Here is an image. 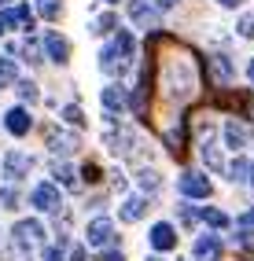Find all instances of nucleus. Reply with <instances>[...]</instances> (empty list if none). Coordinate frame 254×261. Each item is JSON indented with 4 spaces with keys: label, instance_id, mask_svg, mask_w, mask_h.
<instances>
[{
    "label": "nucleus",
    "instance_id": "nucleus-1",
    "mask_svg": "<svg viewBox=\"0 0 254 261\" xmlns=\"http://www.w3.org/2000/svg\"><path fill=\"white\" fill-rule=\"evenodd\" d=\"M162 89L169 99H188L199 89V66L188 51H177V56H166L162 63Z\"/></svg>",
    "mask_w": 254,
    "mask_h": 261
},
{
    "label": "nucleus",
    "instance_id": "nucleus-2",
    "mask_svg": "<svg viewBox=\"0 0 254 261\" xmlns=\"http://www.w3.org/2000/svg\"><path fill=\"white\" fill-rule=\"evenodd\" d=\"M30 206H37L41 214H59V210H63L59 184H56V180H41V184H33V191H30Z\"/></svg>",
    "mask_w": 254,
    "mask_h": 261
},
{
    "label": "nucleus",
    "instance_id": "nucleus-3",
    "mask_svg": "<svg viewBox=\"0 0 254 261\" xmlns=\"http://www.w3.org/2000/svg\"><path fill=\"white\" fill-rule=\"evenodd\" d=\"M177 191L184 199H207L210 195V177H207V173L188 169V173H181V177H177Z\"/></svg>",
    "mask_w": 254,
    "mask_h": 261
},
{
    "label": "nucleus",
    "instance_id": "nucleus-4",
    "mask_svg": "<svg viewBox=\"0 0 254 261\" xmlns=\"http://www.w3.org/2000/svg\"><path fill=\"white\" fill-rule=\"evenodd\" d=\"M114 243V224L111 217H92L89 224H85V247H111Z\"/></svg>",
    "mask_w": 254,
    "mask_h": 261
},
{
    "label": "nucleus",
    "instance_id": "nucleus-5",
    "mask_svg": "<svg viewBox=\"0 0 254 261\" xmlns=\"http://www.w3.org/2000/svg\"><path fill=\"white\" fill-rule=\"evenodd\" d=\"M11 239L22 243L26 250H37L41 243H44V224L33 221V217H30V221H19V224H15V232H11Z\"/></svg>",
    "mask_w": 254,
    "mask_h": 261
},
{
    "label": "nucleus",
    "instance_id": "nucleus-6",
    "mask_svg": "<svg viewBox=\"0 0 254 261\" xmlns=\"http://www.w3.org/2000/svg\"><path fill=\"white\" fill-rule=\"evenodd\" d=\"M0 166H4V177H8V180H22V177H30V169H33V154H26V151H8Z\"/></svg>",
    "mask_w": 254,
    "mask_h": 261
},
{
    "label": "nucleus",
    "instance_id": "nucleus-7",
    "mask_svg": "<svg viewBox=\"0 0 254 261\" xmlns=\"http://www.w3.org/2000/svg\"><path fill=\"white\" fill-rule=\"evenodd\" d=\"M107 144H111L114 154H122V159H133L140 140H137V133H133V129H118V133L111 129V133H107Z\"/></svg>",
    "mask_w": 254,
    "mask_h": 261
},
{
    "label": "nucleus",
    "instance_id": "nucleus-8",
    "mask_svg": "<svg viewBox=\"0 0 254 261\" xmlns=\"http://www.w3.org/2000/svg\"><path fill=\"white\" fill-rule=\"evenodd\" d=\"M147 243L155 250H173L177 247V228L169 221H159V224H151V232H147Z\"/></svg>",
    "mask_w": 254,
    "mask_h": 261
},
{
    "label": "nucleus",
    "instance_id": "nucleus-9",
    "mask_svg": "<svg viewBox=\"0 0 254 261\" xmlns=\"http://www.w3.org/2000/svg\"><path fill=\"white\" fill-rule=\"evenodd\" d=\"M125 66H129V59L118 51V44H114V41L104 44V51H99V70H104L107 77H114V74H122Z\"/></svg>",
    "mask_w": 254,
    "mask_h": 261
},
{
    "label": "nucleus",
    "instance_id": "nucleus-10",
    "mask_svg": "<svg viewBox=\"0 0 254 261\" xmlns=\"http://www.w3.org/2000/svg\"><path fill=\"white\" fill-rule=\"evenodd\" d=\"M192 257L195 261H221V239L217 236H199L195 239V247H192Z\"/></svg>",
    "mask_w": 254,
    "mask_h": 261
},
{
    "label": "nucleus",
    "instance_id": "nucleus-11",
    "mask_svg": "<svg viewBox=\"0 0 254 261\" xmlns=\"http://www.w3.org/2000/svg\"><path fill=\"white\" fill-rule=\"evenodd\" d=\"M30 125H33V118H30V111H26V107H11V111L4 114V129H8L11 136H26V133H30Z\"/></svg>",
    "mask_w": 254,
    "mask_h": 261
},
{
    "label": "nucleus",
    "instance_id": "nucleus-12",
    "mask_svg": "<svg viewBox=\"0 0 254 261\" xmlns=\"http://www.w3.org/2000/svg\"><path fill=\"white\" fill-rule=\"evenodd\" d=\"M99 103H104L107 118L122 114V111H125V89H122V85H107V89L99 92Z\"/></svg>",
    "mask_w": 254,
    "mask_h": 261
},
{
    "label": "nucleus",
    "instance_id": "nucleus-13",
    "mask_svg": "<svg viewBox=\"0 0 254 261\" xmlns=\"http://www.w3.org/2000/svg\"><path fill=\"white\" fill-rule=\"evenodd\" d=\"M221 133H225V144H228L236 154H240V151L250 144V125H243V121H228Z\"/></svg>",
    "mask_w": 254,
    "mask_h": 261
},
{
    "label": "nucleus",
    "instance_id": "nucleus-14",
    "mask_svg": "<svg viewBox=\"0 0 254 261\" xmlns=\"http://www.w3.org/2000/svg\"><path fill=\"white\" fill-rule=\"evenodd\" d=\"M0 22H4V30H11V26L33 30V15H30L26 4H15V8H4V11H0Z\"/></svg>",
    "mask_w": 254,
    "mask_h": 261
},
{
    "label": "nucleus",
    "instance_id": "nucleus-15",
    "mask_svg": "<svg viewBox=\"0 0 254 261\" xmlns=\"http://www.w3.org/2000/svg\"><path fill=\"white\" fill-rule=\"evenodd\" d=\"M48 147H52L56 154H74V151H78V133L52 129V133H48Z\"/></svg>",
    "mask_w": 254,
    "mask_h": 261
},
{
    "label": "nucleus",
    "instance_id": "nucleus-16",
    "mask_svg": "<svg viewBox=\"0 0 254 261\" xmlns=\"http://www.w3.org/2000/svg\"><path fill=\"white\" fill-rule=\"evenodd\" d=\"M144 214H147V199H144V195H129V199L122 202V210H118V217H122L125 224H137Z\"/></svg>",
    "mask_w": 254,
    "mask_h": 261
},
{
    "label": "nucleus",
    "instance_id": "nucleus-17",
    "mask_svg": "<svg viewBox=\"0 0 254 261\" xmlns=\"http://www.w3.org/2000/svg\"><path fill=\"white\" fill-rule=\"evenodd\" d=\"M129 15H133V22L144 26V30H151V26L159 22V11L151 8V4H144V0H133V4H129Z\"/></svg>",
    "mask_w": 254,
    "mask_h": 261
},
{
    "label": "nucleus",
    "instance_id": "nucleus-18",
    "mask_svg": "<svg viewBox=\"0 0 254 261\" xmlns=\"http://www.w3.org/2000/svg\"><path fill=\"white\" fill-rule=\"evenodd\" d=\"M44 51H48V59L66 63V59H70V41L59 37V33H48V37H44Z\"/></svg>",
    "mask_w": 254,
    "mask_h": 261
},
{
    "label": "nucleus",
    "instance_id": "nucleus-19",
    "mask_svg": "<svg viewBox=\"0 0 254 261\" xmlns=\"http://www.w3.org/2000/svg\"><path fill=\"white\" fill-rule=\"evenodd\" d=\"M236 239H240V247H254V206L243 217H236Z\"/></svg>",
    "mask_w": 254,
    "mask_h": 261
},
{
    "label": "nucleus",
    "instance_id": "nucleus-20",
    "mask_svg": "<svg viewBox=\"0 0 254 261\" xmlns=\"http://www.w3.org/2000/svg\"><path fill=\"white\" fill-rule=\"evenodd\" d=\"M250 177H254V166L243 159V154H236V162L228 166V180H232V184H247Z\"/></svg>",
    "mask_w": 254,
    "mask_h": 261
},
{
    "label": "nucleus",
    "instance_id": "nucleus-21",
    "mask_svg": "<svg viewBox=\"0 0 254 261\" xmlns=\"http://www.w3.org/2000/svg\"><path fill=\"white\" fill-rule=\"evenodd\" d=\"M199 221L202 224H210V228H228V214L225 210H217V206H202V210H199Z\"/></svg>",
    "mask_w": 254,
    "mask_h": 261
},
{
    "label": "nucleus",
    "instance_id": "nucleus-22",
    "mask_svg": "<svg viewBox=\"0 0 254 261\" xmlns=\"http://www.w3.org/2000/svg\"><path fill=\"white\" fill-rule=\"evenodd\" d=\"M210 66H214V81H217V85H228V81H232V63H228V56H210Z\"/></svg>",
    "mask_w": 254,
    "mask_h": 261
},
{
    "label": "nucleus",
    "instance_id": "nucleus-23",
    "mask_svg": "<svg viewBox=\"0 0 254 261\" xmlns=\"http://www.w3.org/2000/svg\"><path fill=\"white\" fill-rule=\"evenodd\" d=\"M33 8H37V15H41V19L56 22L59 15H63V0H33Z\"/></svg>",
    "mask_w": 254,
    "mask_h": 261
},
{
    "label": "nucleus",
    "instance_id": "nucleus-24",
    "mask_svg": "<svg viewBox=\"0 0 254 261\" xmlns=\"http://www.w3.org/2000/svg\"><path fill=\"white\" fill-rule=\"evenodd\" d=\"M137 184H140V191L147 195V191H159L162 188V177H159V169H140L137 173Z\"/></svg>",
    "mask_w": 254,
    "mask_h": 261
},
{
    "label": "nucleus",
    "instance_id": "nucleus-25",
    "mask_svg": "<svg viewBox=\"0 0 254 261\" xmlns=\"http://www.w3.org/2000/svg\"><path fill=\"white\" fill-rule=\"evenodd\" d=\"M202 162H207V169H214V173H221V169H225V162H221V154H217V147H210V144H202Z\"/></svg>",
    "mask_w": 254,
    "mask_h": 261
},
{
    "label": "nucleus",
    "instance_id": "nucleus-26",
    "mask_svg": "<svg viewBox=\"0 0 254 261\" xmlns=\"http://www.w3.org/2000/svg\"><path fill=\"white\" fill-rule=\"evenodd\" d=\"M0 210H19V191H15L11 184L0 188Z\"/></svg>",
    "mask_w": 254,
    "mask_h": 261
},
{
    "label": "nucleus",
    "instance_id": "nucleus-27",
    "mask_svg": "<svg viewBox=\"0 0 254 261\" xmlns=\"http://www.w3.org/2000/svg\"><path fill=\"white\" fill-rule=\"evenodd\" d=\"M59 114H63V121H66V125H78V129L85 125V114H81V107H78V103H66V107H63Z\"/></svg>",
    "mask_w": 254,
    "mask_h": 261
},
{
    "label": "nucleus",
    "instance_id": "nucleus-28",
    "mask_svg": "<svg viewBox=\"0 0 254 261\" xmlns=\"http://www.w3.org/2000/svg\"><path fill=\"white\" fill-rule=\"evenodd\" d=\"M56 184H63V188H78L74 169H70V166H56Z\"/></svg>",
    "mask_w": 254,
    "mask_h": 261
},
{
    "label": "nucleus",
    "instance_id": "nucleus-29",
    "mask_svg": "<svg viewBox=\"0 0 254 261\" xmlns=\"http://www.w3.org/2000/svg\"><path fill=\"white\" fill-rule=\"evenodd\" d=\"M15 74H19V70H15V59H11V56H4V59H0V85L15 81Z\"/></svg>",
    "mask_w": 254,
    "mask_h": 261
},
{
    "label": "nucleus",
    "instance_id": "nucleus-30",
    "mask_svg": "<svg viewBox=\"0 0 254 261\" xmlns=\"http://www.w3.org/2000/svg\"><path fill=\"white\" fill-rule=\"evenodd\" d=\"M22 56H26L30 63H44V59H41V44H37V41H30V37L22 41Z\"/></svg>",
    "mask_w": 254,
    "mask_h": 261
},
{
    "label": "nucleus",
    "instance_id": "nucleus-31",
    "mask_svg": "<svg viewBox=\"0 0 254 261\" xmlns=\"http://www.w3.org/2000/svg\"><path fill=\"white\" fill-rule=\"evenodd\" d=\"M19 96H22L26 103H37V99H41V92H37V85H33V81H19Z\"/></svg>",
    "mask_w": 254,
    "mask_h": 261
},
{
    "label": "nucleus",
    "instance_id": "nucleus-32",
    "mask_svg": "<svg viewBox=\"0 0 254 261\" xmlns=\"http://www.w3.org/2000/svg\"><path fill=\"white\" fill-rule=\"evenodd\" d=\"M63 257H66V239H59L56 247L44 250V261H63Z\"/></svg>",
    "mask_w": 254,
    "mask_h": 261
},
{
    "label": "nucleus",
    "instance_id": "nucleus-33",
    "mask_svg": "<svg viewBox=\"0 0 254 261\" xmlns=\"http://www.w3.org/2000/svg\"><path fill=\"white\" fill-rule=\"evenodd\" d=\"M236 30H240V37H247V41H250V37H254V15H243Z\"/></svg>",
    "mask_w": 254,
    "mask_h": 261
},
{
    "label": "nucleus",
    "instance_id": "nucleus-34",
    "mask_svg": "<svg viewBox=\"0 0 254 261\" xmlns=\"http://www.w3.org/2000/svg\"><path fill=\"white\" fill-rule=\"evenodd\" d=\"M181 221H184V224H195V221H199V210H192V206H181Z\"/></svg>",
    "mask_w": 254,
    "mask_h": 261
},
{
    "label": "nucleus",
    "instance_id": "nucleus-35",
    "mask_svg": "<svg viewBox=\"0 0 254 261\" xmlns=\"http://www.w3.org/2000/svg\"><path fill=\"white\" fill-rule=\"evenodd\" d=\"M66 261H85V247H70V257Z\"/></svg>",
    "mask_w": 254,
    "mask_h": 261
},
{
    "label": "nucleus",
    "instance_id": "nucleus-36",
    "mask_svg": "<svg viewBox=\"0 0 254 261\" xmlns=\"http://www.w3.org/2000/svg\"><path fill=\"white\" fill-rule=\"evenodd\" d=\"M104 261H125V257H122V250H118V254H114V250H107V254H104Z\"/></svg>",
    "mask_w": 254,
    "mask_h": 261
},
{
    "label": "nucleus",
    "instance_id": "nucleus-37",
    "mask_svg": "<svg viewBox=\"0 0 254 261\" xmlns=\"http://www.w3.org/2000/svg\"><path fill=\"white\" fill-rule=\"evenodd\" d=\"M217 4H221V8H240L243 0H217Z\"/></svg>",
    "mask_w": 254,
    "mask_h": 261
},
{
    "label": "nucleus",
    "instance_id": "nucleus-38",
    "mask_svg": "<svg viewBox=\"0 0 254 261\" xmlns=\"http://www.w3.org/2000/svg\"><path fill=\"white\" fill-rule=\"evenodd\" d=\"M247 77H250V81H254V59H250V66H247Z\"/></svg>",
    "mask_w": 254,
    "mask_h": 261
},
{
    "label": "nucleus",
    "instance_id": "nucleus-39",
    "mask_svg": "<svg viewBox=\"0 0 254 261\" xmlns=\"http://www.w3.org/2000/svg\"><path fill=\"white\" fill-rule=\"evenodd\" d=\"M144 261H162V257H155V254H151V257H144Z\"/></svg>",
    "mask_w": 254,
    "mask_h": 261
},
{
    "label": "nucleus",
    "instance_id": "nucleus-40",
    "mask_svg": "<svg viewBox=\"0 0 254 261\" xmlns=\"http://www.w3.org/2000/svg\"><path fill=\"white\" fill-rule=\"evenodd\" d=\"M104 4H118V0H104Z\"/></svg>",
    "mask_w": 254,
    "mask_h": 261
},
{
    "label": "nucleus",
    "instance_id": "nucleus-41",
    "mask_svg": "<svg viewBox=\"0 0 254 261\" xmlns=\"http://www.w3.org/2000/svg\"><path fill=\"white\" fill-rule=\"evenodd\" d=\"M0 33H8V30H4V22H0Z\"/></svg>",
    "mask_w": 254,
    "mask_h": 261
},
{
    "label": "nucleus",
    "instance_id": "nucleus-42",
    "mask_svg": "<svg viewBox=\"0 0 254 261\" xmlns=\"http://www.w3.org/2000/svg\"><path fill=\"white\" fill-rule=\"evenodd\" d=\"M0 4H11V0H0Z\"/></svg>",
    "mask_w": 254,
    "mask_h": 261
},
{
    "label": "nucleus",
    "instance_id": "nucleus-43",
    "mask_svg": "<svg viewBox=\"0 0 254 261\" xmlns=\"http://www.w3.org/2000/svg\"><path fill=\"white\" fill-rule=\"evenodd\" d=\"M250 184H254V180H250Z\"/></svg>",
    "mask_w": 254,
    "mask_h": 261
}]
</instances>
